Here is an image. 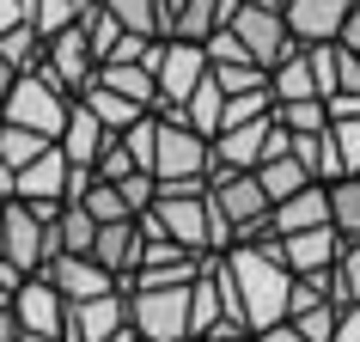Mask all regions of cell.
<instances>
[{"mask_svg":"<svg viewBox=\"0 0 360 342\" xmlns=\"http://www.w3.org/2000/svg\"><path fill=\"white\" fill-rule=\"evenodd\" d=\"M226 275H232V293H238V312H245L250 336H263V330L293 318V269L281 263V239L275 245L226 251Z\"/></svg>","mask_w":360,"mask_h":342,"instance_id":"obj_1","label":"cell"},{"mask_svg":"<svg viewBox=\"0 0 360 342\" xmlns=\"http://www.w3.org/2000/svg\"><path fill=\"white\" fill-rule=\"evenodd\" d=\"M68 116H74V98L61 92L49 74H25L19 86H13V98H6V110H0V122L6 129H25V134H43V141H56L68 134Z\"/></svg>","mask_w":360,"mask_h":342,"instance_id":"obj_2","label":"cell"},{"mask_svg":"<svg viewBox=\"0 0 360 342\" xmlns=\"http://www.w3.org/2000/svg\"><path fill=\"white\" fill-rule=\"evenodd\" d=\"M208 171H214V141L190 129L184 104L159 110V165H153V177L159 184H208Z\"/></svg>","mask_w":360,"mask_h":342,"instance_id":"obj_3","label":"cell"},{"mask_svg":"<svg viewBox=\"0 0 360 342\" xmlns=\"http://www.w3.org/2000/svg\"><path fill=\"white\" fill-rule=\"evenodd\" d=\"M129 324L141 342H190L195 336V312H190V287H159V293H129Z\"/></svg>","mask_w":360,"mask_h":342,"instance_id":"obj_4","label":"cell"},{"mask_svg":"<svg viewBox=\"0 0 360 342\" xmlns=\"http://www.w3.org/2000/svg\"><path fill=\"white\" fill-rule=\"evenodd\" d=\"M208 74H214L208 43H177V37H165V43H159V110L190 104V92H195ZM159 110H153V116H159Z\"/></svg>","mask_w":360,"mask_h":342,"instance_id":"obj_5","label":"cell"},{"mask_svg":"<svg viewBox=\"0 0 360 342\" xmlns=\"http://www.w3.org/2000/svg\"><path fill=\"white\" fill-rule=\"evenodd\" d=\"M232 31H238V43H245L263 68H281V61L300 49L293 31H287V13H281V6H269V0H245L238 19H232Z\"/></svg>","mask_w":360,"mask_h":342,"instance_id":"obj_6","label":"cell"},{"mask_svg":"<svg viewBox=\"0 0 360 342\" xmlns=\"http://www.w3.org/2000/svg\"><path fill=\"white\" fill-rule=\"evenodd\" d=\"M13 318H19V342H61V324H68V300L56 293L49 275H31L13 300Z\"/></svg>","mask_w":360,"mask_h":342,"instance_id":"obj_7","label":"cell"},{"mask_svg":"<svg viewBox=\"0 0 360 342\" xmlns=\"http://www.w3.org/2000/svg\"><path fill=\"white\" fill-rule=\"evenodd\" d=\"M129 293H104V300H68L61 342H116L129 336Z\"/></svg>","mask_w":360,"mask_h":342,"instance_id":"obj_8","label":"cell"},{"mask_svg":"<svg viewBox=\"0 0 360 342\" xmlns=\"http://www.w3.org/2000/svg\"><path fill=\"white\" fill-rule=\"evenodd\" d=\"M43 74L56 80L68 98H86L98 86V56H92V43H86V31H61V37H49V61H43Z\"/></svg>","mask_w":360,"mask_h":342,"instance_id":"obj_9","label":"cell"},{"mask_svg":"<svg viewBox=\"0 0 360 342\" xmlns=\"http://www.w3.org/2000/svg\"><path fill=\"white\" fill-rule=\"evenodd\" d=\"M360 0H293L287 6V31L300 49H323V43H342V25Z\"/></svg>","mask_w":360,"mask_h":342,"instance_id":"obj_10","label":"cell"},{"mask_svg":"<svg viewBox=\"0 0 360 342\" xmlns=\"http://www.w3.org/2000/svg\"><path fill=\"white\" fill-rule=\"evenodd\" d=\"M0 257L19 269V275H43V263H49L43 257V220L25 202H13V208L0 214Z\"/></svg>","mask_w":360,"mask_h":342,"instance_id":"obj_11","label":"cell"},{"mask_svg":"<svg viewBox=\"0 0 360 342\" xmlns=\"http://www.w3.org/2000/svg\"><path fill=\"white\" fill-rule=\"evenodd\" d=\"M153 214H159L165 239H177V245L195 251V257H208V196H171V190H159Z\"/></svg>","mask_w":360,"mask_h":342,"instance_id":"obj_12","label":"cell"},{"mask_svg":"<svg viewBox=\"0 0 360 342\" xmlns=\"http://www.w3.org/2000/svg\"><path fill=\"white\" fill-rule=\"evenodd\" d=\"M342 251H348V239H342L336 227H318V232L281 239V263L293 269V275H330V269L342 263Z\"/></svg>","mask_w":360,"mask_h":342,"instance_id":"obj_13","label":"cell"},{"mask_svg":"<svg viewBox=\"0 0 360 342\" xmlns=\"http://www.w3.org/2000/svg\"><path fill=\"white\" fill-rule=\"evenodd\" d=\"M43 275L56 281L61 300H104V293H116V275L104 263H92V257H61V263H49Z\"/></svg>","mask_w":360,"mask_h":342,"instance_id":"obj_14","label":"cell"},{"mask_svg":"<svg viewBox=\"0 0 360 342\" xmlns=\"http://www.w3.org/2000/svg\"><path fill=\"white\" fill-rule=\"evenodd\" d=\"M318 227H336V214H330V184H311V190H300L293 202H281V208H275V239L318 232Z\"/></svg>","mask_w":360,"mask_h":342,"instance_id":"obj_15","label":"cell"},{"mask_svg":"<svg viewBox=\"0 0 360 342\" xmlns=\"http://www.w3.org/2000/svg\"><path fill=\"white\" fill-rule=\"evenodd\" d=\"M238 6H245V0H190V6L177 13V31H171V37L177 43H214L220 31H232Z\"/></svg>","mask_w":360,"mask_h":342,"instance_id":"obj_16","label":"cell"},{"mask_svg":"<svg viewBox=\"0 0 360 342\" xmlns=\"http://www.w3.org/2000/svg\"><path fill=\"white\" fill-rule=\"evenodd\" d=\"M116 134L98 122L86 104H74V116H68V134H61V153H68V165H92L98 171V159H104V147H110Z\"/></svg>","mask_w":360,"mask_h":342,"instance_id":"obj_17","label":"cell"},{"mask_svg":"<svg viewBox=\"0 0 360 342\" xmlns=\"http://www.w3.org/2000/svg\"><path fill=\"white\" fill-rule=\"evenodd\" d=\"M68 153L61 147H49L37 159V165H25L19 171V202H68Z\"/></svg>","mask_w":360,"mask_h":342,"instance_id":"obj_18","label":"cell"},{"mask_svg":"<svg viewBox=\"0 0 360 342\" xmlns=\"http://www.w3.org/2000/svg\"><path fill=\"white\" fill-rule=\"evenodd\" d=\"M98 86L116 92V98H129V104H141V110H159V80L141 61H104L98 68Z\"/></svg>","mask_w":360,"mask_h":342,"instance_id":"obj_19","label":"cell"},{"mask_svg":"<svg viewBox=\"0 0 360 342\" xmlns=\"http://www.w3.org/2000/svg\"><path fill=\"white\" fill-rule=\"evenodd\" d=\"M269 92H275V104H305V98H318L311 56H305V49H293L281 68H269Z\"/></svg>","mask_w":360,"mask_h":342,"instance_id":"obj_20","label":"cell"},{"mask_svg":"<svg viewBox=\"0 0 360 342\" xmlns=\"http://www.w3.org/2000/svg\"><path fill=\"white\" fill-rule=\"evenodd\" d=\"M0 56H6V68L25 80V74H43V61H49V43H43L37 25H19V31H6V37H0Z\"/></svg>","mask_w":360,"mask_h":342,"instance_id":"obj_21","label":"cell"},{"mask_svg":"<svg viewBox=\"0 0 360 342\" xmlns=\"http://www.w3.org/2000/svg\"><path fill=\"white\" fill-rule=\"evenodd\" d=\"M74 104H86V110H92L110 134H129L134 122H141V116H153V110H141V104H129V98L104 92V86H92V92H86V98H74Z\"/></svg>","mask_w":360,"mask_h":342,"instance_id":"obj_22","label":"cell"},{"mask_svg":"<svg viewBox=\"0 0 360 342\" xmlns=\"http://www.w3.org/2000/svg\"><path fill=\"white\" fill-rule=\"evenodd\" d=\"M257 177H263V190H269V202H275V208H281V202H293L300 190H311V184H318V177H311V171H305L293 153H287V159H269Z\"/></svg>","mask_w":360,"mask_h":342,"instance_id":"obj_23","label":"cell"},{"mask_svg":"<svg viewBox=\"0 0 360 342\" xmlns=\"http://www.w3.org/2000/svg\"><path fill=\"white\" fill-rule=\"evenodd\" d=\"M79 31H86V43H92L98 68H104V61H110L116 49H122V37H129V31L116 25V13L104 6V0H92V6H86V19H79Z\"/></svg>","mask_w":360,"mask_h":342,"instance_id":"obj_24","label":"cell"},{"mask_svg":"<svg viewBox=\"0 0 360 342\" xmlns=\"http://www.w3.org/2000/svg\"><path fill=\"white\" fill-rule=\"evenodd\" d=\"M184 116H190V129H195V134H208V141L220 134V116H226V92H220V80H214V74H208V80H202V86L190 92Z\"/></svg>","mask_w":360,"mask_h":342,"instance_id":"obj_25","label":"cell"},{"mask_svg":"<svg viewBox=\"0 0 360 342\" xmlns=\"http://www.w3.org/2000/svg\"><path fill=\"white\" fill-rule=\"evenodd\" d=\"M116 13V25L129 31V37H153V43H165V25H159V0H104Z\"/></svg>","mask_w":360,"mask_h":342,"instance_id":"obj_26","label":"cell"},{"mask_svg":"<svg viewBox=\"0 0 360 342\" xmlns=\"http://www.w3.org/2000/svg\"><path fill=\"white\" fill-rule=\"evenodd\" d=\"M56 239H61V257H92V245H98V220L74 202V208L56 220Z\"/></svg>","mask_w":360,"mask_h":342,"instance_id":"obj_27","label":"cell"},{"mask_svg":"<svg viewBox=\"0 0 360 342\" xmlns=\"http://www.w3.org/2000/svg\"><path fill=\"white\" fill-rule=\"evenodd\" d=\"M49 147H56V141H43V134H25V129H6V122H0V165L25 171V165H37Z\"/></svg>","mask_w":360,"mask_h":342,"instance_id":"obj_28","label":"cell"},{"mask_svg":"<svg viewBox=\"0 0 360 342\" xmlns=\"http://www.w3.org/2000/svg\"><path fill=\"white\" fill-rule=\"evenodd\" d=\"M330 214H336V232L348 245H360V177H342L330 190Z\"/></svg>","mask_w":360,"mask_h":342,"instance_id":"obj_29","label":"cell"},{"mask_svg":"<svg viewBox=\"0 0 360 342\" xmlns=\"http://www.w3.org/2000/svg\"><path fill=\"white\" fill-rule=\"evenodd\" d=\"M86 6H92V0H37V31H43V43L49 37H61V31H74L79 19H86Z\"/></svg>","mask_w":360,"mask_h":342,"instance_id":"obj_30","label":"cell"},{"mask_svg":"<svg viewBox=\"0 0 360 342\" xmlns=\"http://www.w3.org/2000/svg\"><path fill=\"white\" fill-rule=\"evenodd\" d=\"M275 122L287 134H323L330 129V110H323V98H305V104H275Z\"/></svg>","mask_w":360,"mask_h":342,"instance_id":"obj_31","label":"cell"},{"mask_svg":"<svg viewBox=\"0 0 360 342\" xmlns=\"http://www.w3.org/2000/svg\"><path fill=\"white\" fill-rule=\"evenodd\" d=\"M122 147H129V159L141 171H153V165H159V116H141V122L122 134Z\"/></svg>","mask_w":360,"mask_h":342,"instance_id":"obj_32","label":"cell"},{"mask_svg":"<svg viewBox=\"0 0 360 342\" xmlns=\"http://www.w3.org/2000/svg\"><path fill=\"white\" fill-rule=\"evenodd\" d=\"M214 80H220V92H226V98H245V92H263V86H269V68L238 61V68H214Z\"/></svg>","mask_w":360,"mask_h":342,"instance_id":"obj_33","label":"cell"},{"mask_svg":"<svg viewBox=\"0 0 360 342\" xmlns=\"http://www.w3.org/2000/svg\"><path fill=\"white\" fill-rule=\"evenodd\" d=\"M79 208L92 214L98 227H116V220H134V214H129V202H122V190H116V184H98V190L86 196Z\"/></svg>","mask_w":360,"mask_h":342,"instance_id":"obj_34","label":"cell"},{"mask_svg":"<svg viewBox=\"0 0 360 342\" xmlns=\"http://www.w3.org/2000/svg\"><path fill=\"white\" fill-rule=\"evenodd\" d=\"M293 330H300L305 342H336V324H342V312L336 305H311V312H300V318H287Z\"/></svg>","mask_w":360,"mask_h":342,"instance_id":"obj_35","label":"cell"},{"mask_svg":"<svg viewBox=\"0 0 360 342\" xmlns=\"http://www.w3.org/2000/svg\"><path fill=\"white\" fill-rule=\"evenodd\" d=\"M336 305L348 312V305H360V245L342 251V263H336Z\"/></svg>","mask_w":360,"mask_h":342,"instance_id":"obj_36","label":"cell"},{"mask_svg":"<svg viewBox=\"0 0 360 342\" xmlns=\"http://www.w3.org/2000/svg\"><path fill=\"white\" fill-rule=\"evenodd\" d=\"M134 171H141V165L129 159V147H122V134H116L110 147H104V159H98V184H129Z\"/></svg>","mask_w":360,"mask_h":342,"instance_id":"obj_37","label":"cell"},{"mask_svg":"<svg viewBox=\"0 0 360 342\" xmlns=\"http://www.w3.org/2000/svg\"><path fill=\"white\" fill-rule=\"evenodd\" d=\"M305 56H311V74H318V98L330 104V98L342 92V86H336V56H342V49H336V43H323V49H305Z\"/></svg>","mask_w":360,"mask_h":342,"instance_id":"obj_38","label":"cell"},{"mask_svg":"<svg viewBox=\"0 0 360 342\" xmlns=\"http://www.w3.org/2000/svg\"><path fill=\"white\" fill-rule=\"evenodd\" d=\"M330 134H336V147H342L348 177H360V116H354V122H330Z\"/></svg>","mask_w":360,"mask_h":342,"instance_id":"obj_39","label":"cell"},{"mask_svg":"<svg viewBox=\"0 0 360 342\" xmlns=\"http://www.w3.org/2000/svg\"><path fill=\"white\" fill-rule=\"evenodd\" d=\"M37 19V0H0V37L6 31H19V25Z\"/></svg>","mask_w":360,"mask_h":342,"instance_id":"obj_40","label":"cell"},{"mask_svg":"<svg viewBox=\"0 0 360 342\" xmlns=\"http://www.w3.org/2000/svg\"><path fill=\"white\" fill-rule=\"evenodd\" d=\"M323 110H330V122H354V116H360V98H354V92H336Z\"/></svg>","mask_w":360,"mask_h":342,"instance_id":"obj_41","label":"cell"},{"mask_svg":"<svg viewBox=\"0 0 360 342\" xmlns=\"http://www.w3.org/2000/svg\"><path fill=\"white\" fill-rule=\"evenodd\" d=\"M336 49H348V56H360V6L348 13V25H342V43Z\"/></svg>","mask_w":360,"mask_h":342,"instance_id":"obj_42","label":"cell"},{"mask_svg":"<svg viewBox=\"0 0 360 342\" xmlns=\"http://www.w3.org/2000/svg\"><path fill=\"white\" fill-rule=\"evenodd\" d=\"M336 342H360V305H348V312H342V324H336Z\"/></svg>","mask_w":360,"mask_h":342,"instance_id":"obj_43","label":"cell"},{"mask_svg":"<svg viewBox=\"0 0 360 342\" xmlns=\"http://www.w3.org/2000/svg\"><path fill=\"white\" fill-rule=\"evenodd\" d=\"M257 342H305V336H300V330H293V324H275V330H263V336H257Z\"/></svg>","mask_w":360,"mask_h":342,"instance_id":"obj_44","label":"cell"},{"mask_svg":"<svg viewBox=\"0 0 360 342\" xmlns=\"http://www.w3.org/2000/svg\"><path fill=\"white\" fill-rule=\"evenodd\" d=\"M13 86H19V74L6 68V56H0V110H6V98H13Z\"/></svg>","mask_w":360,"mask_h":342,"instance_id":"obj_45","label":"cell"},{"mask_svg":"<svg viewBox=\"0 0 360 342\" xmlns=\"http://www.w3.org/2000/svg\"><path fill=\"white\" fill-rule=\"evenodd\" d=\"M0 342H19V318H13V312L0 318Z\"/></svg>","mask_w":360,"mask_h":342,"instance_id":"obj_46","label":"cell"},{"mask_svg":"<svg viewBox=\"0 0 360 342\" xmlns=\"http://www.w3.org/2000/svg\"><path fill=\"white\" fill-rule=\"evenodd\" d=\"M6 208H13V196H0V214H6Z\"/></svg>","mask_w":360,"mask_h":342,"instance_id":"obj_47","label":"cell"},{"mask_svg":"<svg viewBox=\"0 0 360 342\" xmlns=\"http://www.w3.org/2000/svg\"><path fill=\"white\" fill-rule=\"evenodd\" d=\"M116 342H141V336H134V330H129V336H116Z\"/></svg>","mask_w":360,"mask_h":342,"instance_id":"obj_48","label":"cell"},{"mask_svg":"<svg viewBox=\"0 0 360 342\" xmlns=\"http://www.w3.org/2000/svg\"><path fill=\"white\" fill-rule=\"evenodd\" d=\"M190 342H214V336H190Z\"/></svg>","mask_w":360,"mask_h":342,"instance_id":"obj_49","label":"cell"}]
</instances>
